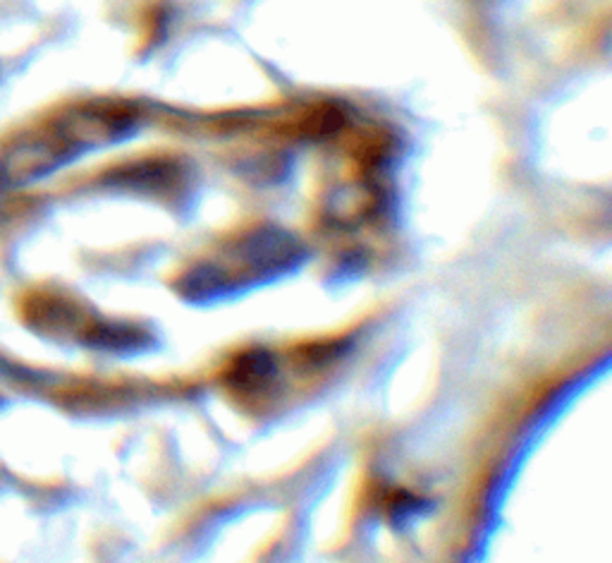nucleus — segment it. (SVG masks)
<instances>
[{
	"label": "nucleus",
	"instance_id": "f257e3e1",
	"mask_svg": "<svg viewBox=\"0 0 612 563\" xmlns=\"http://www.w3.org/2000/svg\"><path fill=\"white\" fill-rule=\"evenodd\" d=\"M77 149L69 144L61 132L53 137H32L12 147L0 161V177L10 185L32 183L36 177L55 171L63 163L75 156Z\"/></svg>",
	"mask_w": 612,
	"mask_h": 563
}]
</instances>
